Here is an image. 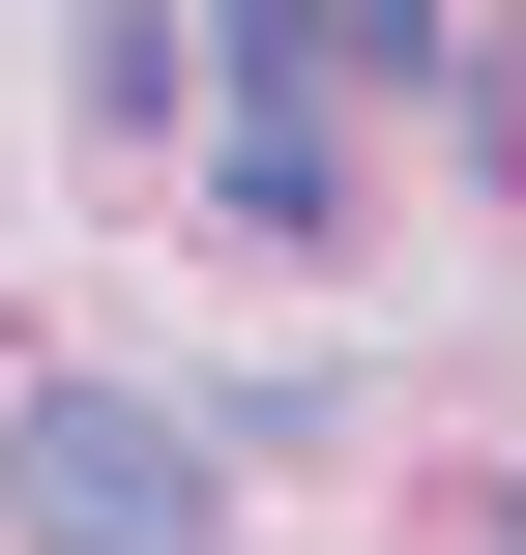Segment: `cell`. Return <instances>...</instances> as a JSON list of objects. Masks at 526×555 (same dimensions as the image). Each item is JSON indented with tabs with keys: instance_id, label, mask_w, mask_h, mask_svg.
I'll return each mask as SVG.
<instances>
[{
	"instance_id": "cell-1",
	"label": "cell",
	"mask_w": 526,
	"mask_h": 555,
	"mask_svg": "<svg viewBox=\"0 0 526 555\" xmlns=\"http://www.w3.org/2000/svg\"><path fill=\"white\" fill-rule=\"evenodd\" d=\"M0 527L29 555H205V439H176L146 380H59V410L0 439Z\"/></svg>"
},
{
	"instance_id": "cell-2",
	"label": "cell",
	"mask_w": 526,
	"mask_h": 555,
	"mask_svg": "<svg viewBox=\"0 0 526 555\" xmlns=\"http://www.w3.org/2000/svg\"><path fill=\"white\" fill-rule=\"evenodd\" d=\"M234 59H264V88H410L439 0H234Z\"/></svg>"
},
{
	"instance_id": "cell-3",
	"label": "cell",
	"mask_w": 526,
	"mask_h": 555,
	"mask_svg": "<svg viewBox=\"0 0 526 555\" xmlns=\"http://www.w3.org/2000/svg\"><path fill=\"white\" fill-rule=\"evenodd\" d=\"M498 555H526V498H498Z\"/></svg>"
}]
</instances>
